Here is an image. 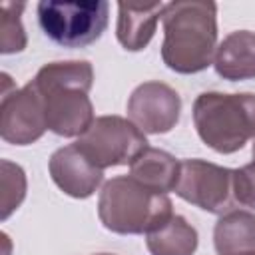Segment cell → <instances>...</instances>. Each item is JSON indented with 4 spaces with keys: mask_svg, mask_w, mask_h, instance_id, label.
I'll list each match as a JSON object with an SVG mask.
<instances>
[{
    "mask_svg": "<svg viewBox=\"0 0 255 255\" xmlns=\"http://www.w3.org/2000/svg\"><path fill=\"white\" fill-rule=\"evenodd\" d=\"M161 60L177 74H197L213 64L217 50V4L207 0L167 2L161 14Z\"/></svg>",
    "mask_w": 255,
    "mask_h": 255,
    "instance_id": "1",
    "label": "cell"
},
{
    "mask_svg": "<svg viewBox=\"0 0 255 255\" xmlns=\"http://www.w3.org/2000/svg\"><path fill=\"white\" fill-rule=\"evenodd\" d=\"M32 84L44 100L50 131L62 137H80L86 133L96 120L88 96L94 86V68L88 60L44 64Z\"/></svg>",
    "mask_w": 255,
    "mask_h": 255,
    "instance_id": "2",
    "label": "cell"
},
{
    "mask_svg": "<svg viewBox=\"0 0 255 255\" xmlns=\"http://www.w3.org/2000/svg\"><path fill=\"white\" fill-rule=\"evenodd\" d=\"M173 215L167 193H157L131 175H118L104 183L98 197L102 225L120 235H147Z\"/></svg>",
    "mask_w": 255,
    "mask_h": 255,
    "instance_id": "3",
    "label": "cell"
},
{
    "mask_svg": "<svg viewBox=\"0 0 255 255\" xmlns=\"http://www.w3.org/2000/svg\"><path fill=\"white\" fill-rule=\"evenodd\" d=\"M191 112L199 139L217 153H235L255 139V94L203 92Z\"/></svg>",
    "mask_w": 255,
    "mask_h": 255,
    "instance_id": "4",
    "label": "cell"
},
{
    "mask_svg": "<svg viewBox=\"0 0 255 255\" xmlns=\"http://www.w3.org/2000/svg\"><path fill=\"white\" fill-rule=\"evenodd\" d=\"M42 32L64 48H84L108 28L110 4L106 0H42L36 6Z\"/></svg>",
    "mask_w": 255,
    "mask_h": 255,
    "instance_id": "5",
    "label": "cell"
},
{
    "mask_svg": "<svg viewBox=\"0 0 255 255\" xmlns=\"http://www.w3.org/2000/svg\"><path fill=\"white\" fill-rule=\"evenodd\" d=\"M78 149L100 169L131 165L145 149V133L128 118L100 116L76 141Z\"/></svg>",
    "mask_w": 255,
    "mask_h": 255,
    "instance_id": "6",
    "label": "cell"
},
{
    "mask_svg": "<svg viewBox=\"0 0 255 255\" xmlns=\"http://www.w3.org/2000/svg\"><path fill=\"white\" fill-rule=\"evenodd\" d=\"M173 191L183 201L207 213L223 215L235 207L233 169L205 159H183Z\"/></svg>",
    "mask_w": 255,
    "mask_h": 255,
    "instance_id": "7",
    "label": "cell"
},
{
    "mask_svg": "<svg viewBox=\"0 0 255 255\" xmlns=\"http://www.w3.org/2000/svg\"><path fill=\"white\" fill-rule=\"evenodd\" d=\"M48 129L46 108L40 92L32 82L24 88L2 92L0 104V135L14 145H30Z\"/></svg>",
    "mask_w": 255,
    "mask_h": 255,
    "instance_id": "8",
    "label": "cell"
},
{
    "mask_svg": "<svg viewBox=\"0 0 255 255\" xmlns=\"http://www.w3.org/2000/svg\"><path fill=\"white\" fill-rule=\"evenodd\" d=\"M181 114L179 94L163 82L139 84L128 100V118L143 133H167L171 131Z\"/></svg>",
    "mask_w": 255,
    "mask_h": 255,
    "instance_id": "9",
    "label": "cell"
},
{
    "mask_svg": "<svg viewBox=\"0 0 255 255\" xmlns=\"http://www.w3.org/2000/svg\"><path fill=\"white\" fill-rule=\"evenodd\" d=\"M48 169L52 181L74 199H86L94 195L104 181V169L94 165L76 143L56 149L50 155Z\"/></svg>",
    "mask_w": 255,
    "mask_h": 255,
    "instance_id": "10",
    "label": "cell"
},
{
    "mask_svg": "<svg viewBox=\"0 0 255 255\" xmlns=\"http://www.w3.org/2000/svg\"><path fill=\"white\" fill-rule=\"evenodd\" d=\"M163 8L165 2H149V4L118 2V22H116L118 42L129 52L143 50L155 34Z\"/></svg>",
    "mask_w": 255,
    "mask_h": 255,
    "instance_id": "11",
    "label": "cell"
},
{
    "mask_svg": "<svg viewBox=\"0 0 255 255\" xmlns=\"http://www.w3.org/2000/svg\"><path fill=\"white\" fill-rule=\"evenodd\" d=\"M213 68L219 78L229 82L255 78V32L235 30L227 34L215 50Z\"/></svg>",
    "mask_w": 255,
    "mask_h": 255,
    "instance_id": "12",
    "label": "cell"
},
{
    "mask_svg": "<svg viewBox=\"0 0 255 255\" xmlns=\"http://www.w3.org/2000/svg\"><path fill=\"white\" fill-rule=\"evenodd\" d=\"M179 165L181 161H177L169 151L149 145L133 159L129 165V175L157 193H167L177 185Z\"/></svg>",
    "mask_w": 255,
    "mask_h": 255,
    "instance_id": "13",
    "label": "cell"
},
{
    "mask_svg": "<svg viewBox=\"0 0 255 255\" xmlns=\"http://www.w3.org/2000/svg\"><path fill=\"white\" fill-rule=\"evenodd\" d=\"M213 245L217 255H241L255 251V213L231 209L223 213L213 227Z\"/></svg>",
    "mask_w": 255,
    "mask_h": 255,
    "instance_id": "14",
    "label": "cell"
},
{
    "mask_svg": "<svg viewBox=\"0 0 255 255\" xmlns=\"http://www.w3.org/2000/svg\"><path fill=\"white\" fill-rule=\"evenodd\" d=\"M145 245L151 255H193L199 235L183 215L173 213L161 227L145 235Z\"/></svg>",
    "mask_w": 255,
    "mask_h": 255,
    "instance_id": "15",
    "label": "cell"
},
{
    "mask_svg": "<svg viewBox=\"0 0 255 255\" xmlns=\"http://www.w3.org/2000/svg\"><path fill=\"white\" fill-rule=\"evenodd\" d=\"M24 2H2V24H0V52L16 54L26 48V32L22 26Z\"/></svg>",
    "mask_w": 255,
    "mask_h": 255,
    "instance_id": "16",
    "label": "cell"
},
{
    "mask_svg": "<svg viewBox=\"0 0 255 255\" xmlns=\"http://www.w3.org/2000/svg\"><path fill=\"white\" fill-rule=\"evenodd\" d=\"M0 169H2V221H6L10 217L12 211H16L20 207V203L26 197V173L18 163H12L8 159L0 161Z\"/></svg>",
    "mask_w": 255,
    "mask_h": 255,
    "instance_id": "17",
    "label": "cell"
},
{
    "mask_svg": "<svg viewBox=\"0 0 255 255\" xmlns=\"http://www.w3.org/2000/svg\"><path fill=\"white\" fill-rule=\"evenodd\" d=\"M233 197L235 203L255 209V159L233 169Z\"/></svg>",
    "mask_w": 255,
    "mask_h": 255,
    "instance_id": "18",
    "label": "cell"
},
{
    "mask_svg": "<svg viewBox=\"0 0 255 255\" xmlns=\"http://www.w3.org/2000/svg\"><path fill=\"white\" fill-rule=\"evenodd\" d=\"M241 255H255V251H247V253H241Z\"/></svg>",
    "mask_w": 255,
    "mask_h": 255,
    "instance_id": "19",
    "label": "cell"
},
{
    "mask_svg": "<svg viewBox=\"0 0 255 255\" xmlns=\"http://www.w3.org/2000/svg\"><path fill=\"white\" fill-rule=\"evenodd\" d=\"M251 153H253V159H255V143H253V149H251Z\"/></svg>",
    "mask_w": 255,
    "mask_h": 255,
    "instance_id": "20",
    "label": "cell"
},
{
    "mask_svg": "<svg viewBox=\"0 0 255 255\" xmlns=\"http://www.w3.org/2000/svg\"><path fill=\"white\" fill-rule=\"evenodd\" d=\"M98 255H112V253H98Z\"/></svg>",
    "mask_w": 255,
    "mask_h": 255,
    "instance_id": "21",
    "label": "cell"
}]
</instances>
